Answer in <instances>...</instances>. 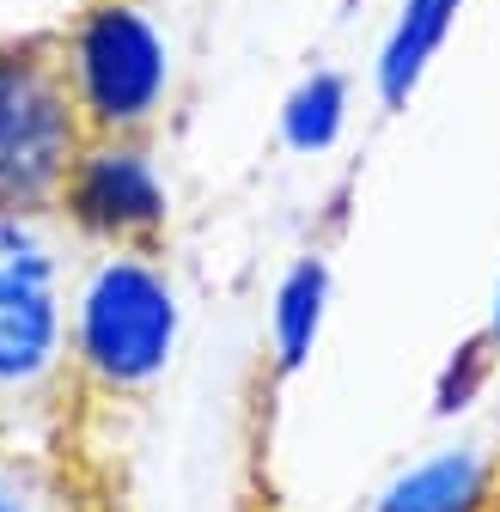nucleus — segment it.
Instances as JSON below:
<instances>
[{
  "mask_svg": "<svg viewBox=\"0 0 500 512\" xmlns=\"http://www.w3.org/2000/svg\"><path fill=\"white\" fill-rule=\"evenodd\" d=\"M0 512H80V494L61 464L19 452V439H0Z\"/></svg>",
  "mask_w": 500,
  "mask_h": 512,
  "instance_id": "nucleus-7",
  "label": "nucleus"
},
{
  "mask_svg": "<svg viewBox=\"0 0 500 512\" xmlns=\"http://www.w3.org/2000/svg\"><path fill=\"white\" fill-rule=\"evenodd\" d=\"M0 439H13V433H7V427H0Z\"/></svg>",
  "mask_w": 500,
  "mask_h": 512,
  "instance_id": "nucleus-8",
  "label": "nucleus"
},
{
  "mask_svg": "<svg viewBox=\"0 0 500 512\" xmlns=\"http://www.w3.org/2000/svg\"><path fill=\"white\" fill-rule=\"evenodd\" d=\"M92 141L68 31L0 37V214L61 208Z\"/></svg>",
  "mask_w": 500,
  "mask_h": 512,
  "instance_id": "nucleus-2",
  "label": "nucleus"
},
{
  "mask_svg": "<svg viewBox=\"0 0 500 512\" xmlns=\"http://www.w3.org/2000/svg\"><path fill=\"white\" fill-rule=\"evenodd\" d=\"M92 238L61 214H0V427L43 415L74 384Z\"/></svg>",
  "mask_w": 500,
  "mask_h": 512,
  "instance_id": "nucleus-1",
  "label": "nucleus"
},
{
  "mask_svg": "<svg viewBox=\"0 0 500 512\" xmlns=\"http://www.w3.org/2000/svg\"><path fill=\"white\" fill-rule=\"evenodd\" d=\"M372 512H500V433L427 458Z\"/></svg>",
  "mask_w": 500,
  "mask_h": 512,
  "instance_id": "nucleus-6",
  "label": "nucleus"
},
{
  "mask_svg": "<svg viewBox=\"0 0 500 512\" xmlns=\"http://www.w3.org/2000/svg\"><path fill=\"white\" fill-rule=\"evenodd\" d=\"M171 336H177V305L159 269V250L92 244L80 336H74V384L147 391L171 360Z\"/></svg>",
  "mask_w": 500,
  "mask_h": 512,
  "instance_id": "nucleus-3",
  "label": "nucleus"
},
{
  "mask_svg": "<svg viewBox=\"0 0 500 512\" xmlns=\"http://www.w3.org/2000/svg\"><path fill=\"white\" fill-rule=\"evenodd\" d=\"M92 244H129V250H159L165 226V196L141 141H92L86 165L74 171V189L61 202Z\"/></svg>",
  "mask_w": 500,
  "mask_h": 512,
  "instance_id": "nucleus-5",
  "label": "nucleus"
},
{
  "mask_svg": "<svg viewBox=\"0 0 500 512\" xmlns=\"http://www.w3.org/2000/svg\"><path fill=\"white\" fill-rule=\"evenodd\" d=\"M68 61L98 141H141L165 98V49L135 7H92L68 25Z\"/></svg>",
  "mask_w": 500,
  "mask_h": 512,
  "instance_id": "nucleus-4",
  "label": "nucleus"
}]
</instances>
